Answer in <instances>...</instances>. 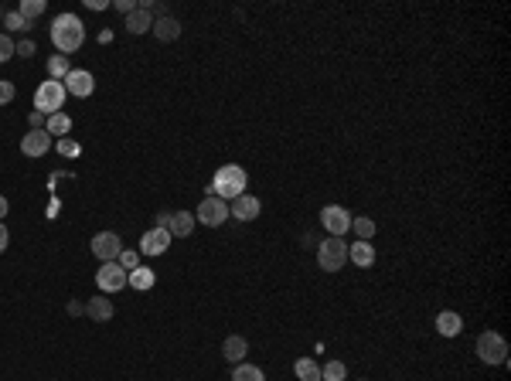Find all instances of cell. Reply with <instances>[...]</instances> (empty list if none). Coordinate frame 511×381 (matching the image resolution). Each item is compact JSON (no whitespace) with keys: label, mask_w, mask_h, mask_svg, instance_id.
Segmentation results:
<instances>
[{"label":"cell","mask_w":511,"mask_h":381,"mask_svg":"<svg viewBox=\"0 0 511 381\" xmlns=\"http://www.w3.org/2000/svg\"><path fill=\"white\" fill-rule=\"evenodd\" d=\"M167 248H171V231L167 229L143 231V238H140V252H143V255H164Z\"/></svg>","instance_id":"12"},{"label":"cell","mask_w":511,"mask_h":381,"mask_svg":"<svg viewBox=\"0 0 511 381\" xmlns=\"http://www.w3.org/2000/svg\"><path fill=\"white\" fill-rule=\"evenodd\" d=\"M119 252H123V238H119L116 231H99L96 238H92V255H96L99 262H116Z\"/></svg>","instance_id":"9"},{"label":"cell","mask_w":511,"mask_h":381,"mask_svg":"<svg viewBox=\"0 0 511 381\" xmlns=\"http://www.w3.org/2000/svg\"><path fill=\"white\" fill-rule=\"evenodd\" d=\"M85 7H89V11H106L109 4H106V0H85Z\"/></svg>","instance_id":"39"},{"label":"cell","mask_w":511,"mask_h":381,"mask_svg":"<svg viewBox=\"0 0 511 381\" xmlns=\"http://www.w3.org/2000/svg\"><path fill=\"white\" fill-rule=\"evenodd\" d=\"M52 44L59 48V55H76L82 44H85V24L76 14H59L52 20Z\"/></svg>","instance_id":"1"},{"label":"cell","mask_w":511,"mask_h":381,"mask_svg":"<svg viewBox=\"0 0 511 381\" xmlns=\"http://www.w3.org/2000/svg\"><path fill=\"white\" fill-rule=\"evenodd\" d=\"M119 266L126 269V272H133V269L140 266V259H137V252H130V248H123V252H119V259H116Z\"/></svg>","instance_id":"31"},{"label":"cell","mask_w":511,"mask_h":381,"mask_svg":"<svg viewBox=\"0 0 511 381\" xmlns=\"http://www.w3.org/2000/svg\"><path fill=\"white\" fill-rule=\"evenodd\" d=\"M154 28V14L150 11H143V7H137L133 14H126V31L137 38V35H147Z\"/></svg>","instance_id":"19"},{"label":"cell","mask_w":511,"mask_h":381,"mask_svg":"<svg viewBox=\"0 0 511 381\" xmlns=\"http://www.w3.org/2000/svg\"><path fill=\"white\" fill-rule=\"evenodd\" d=\"M55 150H59L61 157H65V160H76V157H79V153H82V147H79V143H76V140H68V136H61L59 143H55Z\"/></svg>","instance_id":"29"},{"label":"cell","mask_w":511,"mask_h":381,"mask_svg":"<svg viewBox=\"0 0 511 381\" xmlns=\"http://www.w3.org/2000/svg\"><path fill=\"white\" fill-rule=\"evenodd\" d=\"M113 7H116L119 14H133L140 4H137V0H113Z\"/></svg>","instance_id":"35"},{"label":"cell","mask_w":511,"mask_h":381,"mask_svg":"<svg viewBox=\"0 0 511 381\" xmlns=\"http://www.w3.org/2000/svg\"><path fill=\"white\" fill-rule=\"evenodd\" d=\"M65 92L68 95H79V99H85V95H92V89H96V78H92V72H85V68H72L68 75H65Z\"/></svg>","instance_id":"11"},{"label":"cell","mask_w":511,"mask_h":381,"mask_svg":"<svg viewBox=\"0 0 511 381\" xmlns=\"http://www.w3.org/2000/svg\"><path fill=\"white\" fill-rule=\"evenodd\" d=\"M96 286L102 293H119V289L130 286V272L119 266V262H102L96 272Z\"/></svg>","instance_id":"8"},{"label":"cell","mask_w":511,"mask_h":381,"mask_svg":"<svg viewBox=\"0 0 511 381\" xmlns=\"http://www.w3.org/2000/svg\"><path fill=\"white\" fill-rule=\"evenodd\" d=\"M113 313H116V310H113V300H109L106 293H102V296H92V300L85 303V317H89V320H96V324L113 320Z\"/></svg>","instance_id":"14"},{"label":"cell","mask_w":511,"mask_h":381,"mask_svg":"<svg viewBox=\"0 0 511 381\" xmlns=\"http://www.w3.org/2000/svg\"><path fill=\"white\" fill-rule=\"evenodd\" d=\"M154 35H157V41H177L181 38V20L177 18H154V28H150Z\"/></svg>","instance_id":"20"},{"label":"cell","mask_w":511,"mask_h":381,"mask_svg":"<svg viewBox=\"0 0 511 381\" xmlns=\"http://www.w3.org/2000/svg\"><path fill=\"white\" fill-rule=\"evenodd\" d=\"M259 211H263V201L253 194H239L236 201H229V218H239V222H256Z\"/></svg>","instance_id":"10"},{"label":"cell","mask_w":511,"mask_h":381,"mask_svg":"<svg viewBox=\"0 0 511 381\" xmlns=\"http://www.w3.org/2000/svg\"><path fill=\"white\" fill-rule=\"evenodd\" d=\"M68 130H72V116H65V113L48 116V123H44V133L48 136H65Z\"/></svg>","instance_id":"23"},{"label":"cell","mask_w":511,"mask_h":381,"mask_svg":"<svg viewBox=\"0 0 511 381\" xmlns=\"http://www.w3.org/2000/svg\"><path fill=\"white\" fill-rule=\"evenodd\" d=\"M460 330H464V317L457 310H440L436 313V334L440 337H457Z\"/></svg>","instance_id":"15"},{"label":"cell","mask_w":511,"mask_h":381,"mask_svg":"<svg viewBox=\"0 0 511 381\" xmlns=\"http://www.w3.org/2000/svg\"><path fill=\"white\" fill-rule=\"evenodd\" d=\"M246 184H249V174L242 171L239 164H225V167H218L215 181L208 184V190L222 198V201H236L239 194H246Z\"/></svg>","instance_id":"2"},{"label":"cell","mask_w":511,"mask_h":381,"mask_svg":"<svg viewBox=\"0 0 511 381\" xmlns=\"http://www.w3.org/2000/svg\"><path fill=\"white\" fill-rule=\"evenodd\" d=\"M7 211H11V201H7V198H4V194H0V218H4V214H7Z\"/></svg>","instance_id":"41"},{"label":"cell","mask_w":511,"mask_h":381,"mask_svg":"<svg viewBox=\"0 0 511 381\" xmlns=\"http://www.w3.org/2000/svg\"><path fill=\"white\" fill-rule=\"evenodd\" d=\"M195 222L208 225V229H218L222 222H229V201H222V198H215V194H208V198L198 205Z\"/></svg>","instance_id":"7"},{"label":"cell","mask_w":511,"mask_h":381,"mask_svg":"<svg viewBox=\"0 0 511 381\" xmlns=\"http://www.w3.org/2000/svg\"><path fill=\"white\" fill-rule=\"evenodd\" d=\"M14 95H18V89H14V82H7V78H0V106H4V102H11Z\"/></svg>","instance_id":"33"},{"label":"cell","mask_w":511,"mask_h":381,"mask_svg":"<svg viewBox=\"0 0 511 381\" xmlns=\"http://www.w3.org/2000/svg\"><path fill=\"white\" fill-rule=\"evenodd\" d=\"M351 229H354V235H358V242H372V235H375V222L372 218H351Z\"/></svg>","instance_id":"28"},{"label":"cell","mask_w":511,"mask_h":381,"mask_svg":"<svg viewBox=\"0 0 511 381\" xmlns=\"http://www.w3.org/2000/svg\"><path fill=\"white\" fill-rule=\"evenodd\" d=\"M167 231H171V238H188V235L195 231V214H191V211H171Z\"/></svg>","instance_id":"17"},{"label":"cell","mask_w":511,"mask_h":381,"mask_svg":"<svg viewBox=\"0 0 511 381\" xmlns=\"http://www.w3.org/2000/svg\"><path fill=\"white\" fill-rule=\"evenodd\" d=\"M477 358L484 364H505L508 361V341L498 330H484L477 337Z\"/></svg>","instance_id":"5"},{"label":"cell","mask_w":511,"mask_h":381,"mask_svg":"<svg viewBox=\"0 0 511 381\" xmlns=\"http://www.w3.org/2000/svg\"><path fill=\"white\" fill-rule=\"evenodd\" d=\"M14 48H18V44H14V41L7 38V35H0V65H4V61H11V58H14Z\"/></svg>","instance_id":"32"},{"label":"cell","mask_w":511,"mask_h":381,"mask_svg":"<svg viewBox=\"0 0 511 381\" xmlns=\"http://www.w3.org/2000/svg\"><path fill=\"white\" fill-rule=\"evenodd\" d=\"M171 225V211H157L154 214V229H167Z\"/></svg>","instance_id":"37"},{"label":"cell","mask_w":511,"mask_h":381,"mask_svg":"<svg viewBox=\"0 0 511 381\" xmlns=\"http://www.w3.org/2000/svg\"><path fill=\"white\" fill-rule=\"evenodd\" d=\"M72 72V61L68 55H52L48 58V75L55 78V82H65V75Z\"/></svg>","instance_id":"24"},{"label":"cell","mask_w":511,"mask_h":381,"mask_svg":"<svg viewBox=\"0 0 511 381\" xmlns=\"http://www.w3.org/2000/svg\"><path fill=\"white\" fill-rule=\"evenodd\" d=\"M232 381H266V375H263V368H256V364H236L232 368Z\"/></svg>","instance_id":"25"},{"label":"cell","mask_w":511,"mask_h":381,"mask_svg":"<svg viewBox=\"0 0 511 381\" xmlns=\"http://www.w3.org/2000/svg\"><path fill=\"white\" fill-rule=\"evenodd\" d=\"M65 85L61 82H55V78H48V82H41L38 92H35V109L44 116H55L61 113V106H65Z\"/></svg>","instance_id":"4"},{"label":"cell","mask_w":511,"mask_h":381,"mask_svg":"<svg viewBox=\"0 0 511 381\" xmlns=\"http://www.w3.org/2000/svg\"><path fill=\"white\" fill-rule=\"evenodd\" d=\"M7 246H11V231H7V225L0 222V255L7 252Z\"/></svg>","instance_id":"38"},{"label":"cell","mask_w":511,"mask_h":381,"mask_svg":"<svg viewBox=\"0 0 511 381\" xmlns=\"http://www.w3.org/2000/svg\"><path fill=\"white\" fill-rule=\"evenodd\" d=\"M222 354H225V361L242 364L246 354H249V341H246L242 334H232V337H225V344H222Z\"/></svg>","instance_id":"16"},{"label":"cell","mask_w":511,"mask_h":381,"mask_svg":"<svg viewBox=\"0 0 511 381\" xmlns=\"http://www.w3.org/2000/svg\"><path fill=\"white\" fill-rule=\"evenodd\" d=\"M154 283H157V276H154V269L147 266H137L133 272H130V286L133 289H140V293H147V289H154Z\"/></svg>","instance_id":"21"},{"label":"cell","mask_w":511,"mask_h":381,"mask_svg":"<svg viewBox=\"0 0 511 381\" xmlns=\"http://www.w3.org/2000/svg\"><path fill=\"white\" fill-rule=\"evenodd\" d=\"M35 52H38V48H35V41H31V38H28V41H20L18 48H14V55H20V58H31Z\"/></svg>","instance_id":"34"},{"label":"cell","mask_w":511,"mask_h":381,"mask_svg":"<svg viewBox=\"0 0 511 381\" xmlns=\"http://www.w3.org/2000/svg\"><path fill=\"white\" fill-rule=\"evenodd\" d=\"M344 378H348V364L344 361L320 364V381H344Z\"/></svg>","instance_id":"26"},{"label":"cell","mask_w":511,"mask_h":381,"mask_svg":"<svg viewBox=\"0 0 511 381\" xmlns=\"http://www.w3.org/2000/svg\"><path fill=\"white\" fill-rule=\"evenodd\" d=\"M294 375L300 381H320V364H317L314 358H300V361L294 364Z\"/></svg>","instance_id":"22"},{"label":"cell","mask_w":511,"mask_h":381,"mask_svg":"<svg viewBox=\"0 0 511 381\" xmlns=\"http://www.w3.org/2000/svg\"><path fill=\"white\" fill-rule=\"evenodd\" d=\"M48 150H52V136L44 133V130H28V136L20 140V153L24 157H44Z\"/></svg>","instance_id":"13"},{"label":"cell","mask_w":511,"mask_h":381,"mask_svg":"<svg viewBox=\"0 0 511 381\" xmlns=\"http://www.w3.org/2000/svg\"><path fill=\"white\" fill-rule=\"evenodd\" d=\"M358 381H368V378H358Z\"/></svg>","instance_id":"42"},{"label":"cell","mask_w":511,"mask_h":381,"mask_svg":"<svg viewBox=\"0 0 511 381\" xmlns=\"http://www.w3.org/2000/svg\"><path fill=\"white\" fill-rule=\"evenodd\" d=\"M348 262H354V266H361V269L375 266V246L372 242H354V246H348Z\"/></svg>","instance_id":"18"},{"label":"cell","mask_w":511,"mask_h":381,"mask_svg":"<svg viewBox=\"0 0 511 381\" xmlns=\"http://www.w3.org/2000/svg\"><path fill=\"white\" fill-rule=\"evenodd\" d=\"M320 225L327 229V235L344 238V235L351 231V211L341 208V205H324V208H320Z\"/></svg>","instance_id":"6"},{"label":"cell","mask_w":511,"mask_h":381,"mask_svg":"<svg viewBox=\"0 0 511 381\" xmlns=\"http://www.w3.org/2000/svg\"><path fill=\"white\" fill-rule=\"evenodd\" d=\"M4 24H7L11 31H28V28H31V24H28L24 18H20L18 11H7V14H4Z\"/></svg>","instance_id":"30"},{"label":"cell","mask_w":511,"mask_h":381,"mask_svg":"<svg viewBox=\"0 0 511 381\" xmlns=\"http://www.w3.org/2000/svg\"><path fill=\"white\" fill-rule=\"evenodd\" d=\"M68 313H72V317H79V313H85V306H82L79 300H72V303H68Z\"/></svg>","instance_id":"40"},{"label":"cell","mask_w":511,"mask_h":381,"mask_svg":"<svg viewBox=\"0 0 511 381\" xmlns=\"http://www.w3.org/2000/svg\"><path fill=\"white\" fill-rule=\"evenodd\" d=\"M28 123H31V130H44V123H48V116H44V113H38V109H35V113L28 116Z\"/></svg>","instance_id":"36"},{"label":"cell","mask_w":511,"mask_h":381,"mask_svg":"<svg viewBox=\"0 0 511 381\" xmlns=\"http://www.w3.org/2000/svg\"><path fill=\"white\" fill-rule=\"evenodd\" d=\"M44 11H48V4H44V0H20V7H18V14L28 20V24H31L35 18H41Z\"/></svg>","instance_id":"27"},{"label":"cell","mask_w":511,"mask_h":381,"mask_svg":"<svg viewBox=\"0 0 511 381\" xmlns=\"http://www.w3.org/2000/svg\"><path fill=\"white\" fill-rule=\"evenodd\" d=\"M344 262H348V242L344 238L327 235V238L317 242V266L324 269V272H341Z\"/></svg>","instance_id":"3"}]
</instances>
